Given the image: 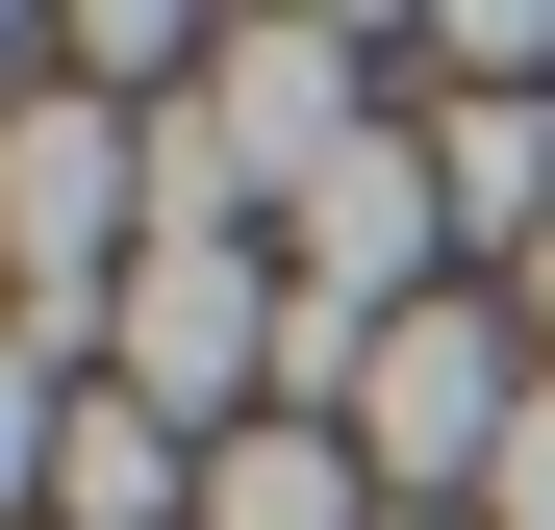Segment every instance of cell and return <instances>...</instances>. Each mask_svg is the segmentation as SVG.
<instances>
[{"label":"cell","instance_id":"cell-1","mask_svg":"<svg viewBox=\"0 0 555 530\" xmlns=\"http://www.w3.org/2000/svg\"><path fill=\"white\" fill-rule=\"evenodd\" d=\"M530 303H404L379 353H353V480L379 505H480L505 480V429H530Z\"/></svg>","mask_w":555,"mask_h":530},{"label":"cell","instance_id":"cell-2","mask_svg":"<svg viewBox=\"0 0 555 530\" xmlns=\"http://www.w3.org/2000/svg\"><path fill=\"white\" fill-rule=\"evenodd\" d=\"M0 228H26V303H127V279H152V152H127V102H26V127H0Z\"/></svg>","mask_w":555,"mask_h":530},{"label":"cell","instance_id":"cell-3","mask_svg":"<svg viewBox=\"0 0 555 530\" xmlns=\"http://www.w3.org/2000/svg\"><path fill=\"white\" fill-rule=\"evenodd\" d=\"M152 505H203V429H152L127 379L51 404V530H152Z\"/></svg>","mask_w":555,"mask_h":530},{"label":"cell","instance_id":"cell-4","mask_svg":"<svg viewBox=\"0 0 555 530\" xmlns=\"http://www.w3.org/2000/svg\"><path fill=\"white\" fill-rule=\"evenodd\" d=\"M429 203L480 228V253H555V127L530 102H429Z\"/></svg>","mask_w":555,"mask_h":530},{"label":"cell","instance_id":"cell-5","mask_svg":"<svg viewBox=\"0 0 555 530\" xmlns=\"http://www.w3.org/2000/svg\"><path fill=\"white\" fill-rule=\"evenodd\" d=\"M203 530H379V480H353V429H253V455H203Z\"/></svg>","mask_w":555,"mask_h":530},{"label":"cell","instance_id":"cell-6","mask_svg":"<svg viewBox=\"0 0 555 530\" xmlns=\"http://www.w3.org/2000/svg\"><path fill=\"white\" fill-rule=\"evenodd\" d=\"M480 530H555V379H530V429H505V480H480Z\"/></svg>","mask_w":555,"mask_h":530},{"label":"cell","instance_id":"cell-7","mask_svg":"<svg viewBox=\"0 0 555 530\" xmlns=\"http://www.w3.org/2000/svg\"><path fill=\"white\" fill-rule=\"evenodd\" d=\"M530 353H555V253H530Z\"/></svg>","mask_w":555,"mask_h":530},{"label":"cell","instance_id":"cell-8","mask_svg":"<svg viewBox=\"0 0 555 530\" xmlns=\"http://www.w3.org/2000/svg\"><path fill=\"white\" fill-rule=\"evenodd\" d=\"M379 530H454V505H379Z\"/></svg>","mask_w":555,"mask_h":530}]
</instances>
